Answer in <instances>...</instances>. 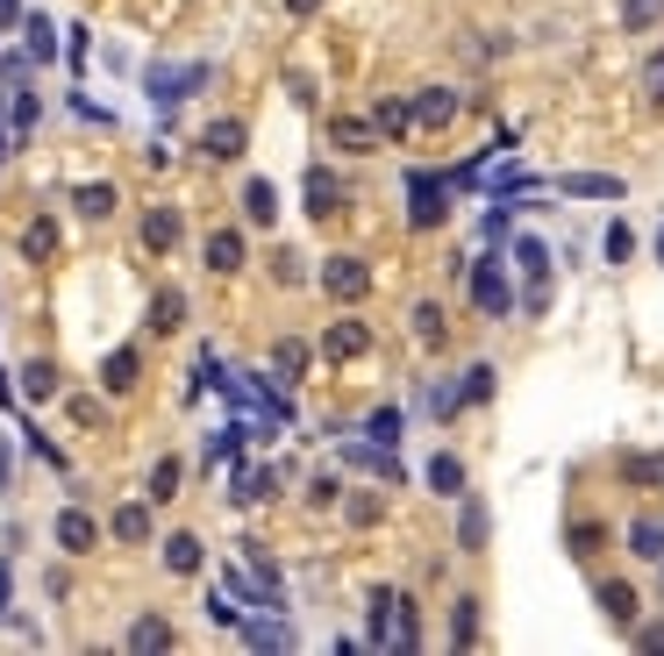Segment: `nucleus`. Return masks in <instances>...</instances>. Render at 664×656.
<instances>
[{
  "mask_svg": "<svg viewBox=\"0 0 664 656\" xmlns=\"http://www.w3.org/2000/svg\"><path fill=\"white\" fill-rule=\"evenodd\" d=\"M336 493H343V485H336V478H329V471H322V478H314V485H308V499H314V507H336Z\"/></svg>",
  "mask_w": 664,
  "mask_h": 656,
  "instance_id": "de8ad7c7",
  "label": "nucleus"
},
{
  "mask_svg": "<svg viewBox=\"0 0 664 656\" xmlns=\"http://www.w3.org/2000/svg\"><path fill=\"white\" fill-rule=\"evenodd\" d=\"M244 643H250V649H286L293 635H286L279 621H244Z\"/></svg>",
  "mask_w": 664,
  "mask_h": 656,
  "instance_id": "f704fd0d",
  "label": "nucleus"
},
{
  "mask_svg": "<svg viewBox=\"0 0 664 656\" xmlns=\"http://www.w3.org/2000/svg\"><path fill=\"white\" fill-rule=\"evenodd\" d=\"M164 571H179V578L201 571V536H164Z\"/></svg>",
  "mask_w": 664,
  "mask_h": 656,
  "instance_id": "4be33fe9",
  "label": "nucleus"
},
{
  "mask_svg": "<svg viewBox=\"0 0 664 656\" xmlns=\"http://www.w3.org/2000/svg\"><path fill=\"white\" fill-rule=\"evenodd\" d=\"M329 143H336V150H372V143H379V129L343 115V121H329Z\"/></svg>",
  "mask_w": 664,
  "mask_h": 656,
  "instance_id": "b1692460",
  "label": "nucleus"
},
{
  "mask_svg": "<svg viewBox=\"0 0 664 656\" xmlns=\"http://www.w3.org/2000/svg\"><path fill=\"white\" fill-rule=\"evenodd\" d=\"M372 129L407 136V129H415V121H407V100H379V108H372Z\"/></svg>",
  "mask_w": 664,
  "mask_h": 656,
  "instance_id": "4c0bfd02",
  "label": "nucleus"
},
{
  "mask_svg": "<svg viewBox=\"0 0 664 656\" xmlns=\"http://www.w3.org/2000/svg\"><path fill=\"white\" fill-rule=\"evenodd\" d=\"M136 372H143V357H136V349H115V357L100 364V386H108V392H129Z\"/></svg>",
  "mask_w": 664,
  "mask_h": 656,
  "instance_id": "5701e85b",
  "label": "nucleus"
},
{
  "mask_svg": "<svg viewBox=\"0 0 664 656\" xmlns=\"http://www.w3.org/2000/svg\"><path fill=\"white\" fill-rule=\"evenodd\" d=\"M493 392V364H472V372H464V386H458V407H479Z\"/></svg>",
  "mask_w": 664,
  "mask_h": 656,
  "instance_id": "72a5a7b5",
  "label": "nucleus"
},
{
  "mask_svg": "<svg viewBox=\"0 0 664 656\" xmlns=\"http://www.w3.org/2000/svg\"><path fill=\"white\" fill-rule=\"evenodd\" d=\"M22 43H29V57H36V65H43V57H57V29L43 22V14H29V22H22Z\"/></svg>",
  "mask_w": 664,
  "mask_h": 656,
  "instance_id": "7c9ffc66",
  "label": "nucleus"
},
{
  "mask_svg": "<svg viewBox=\"0 0 664 656\" xmlns=\"http://www.w3.org/2000/svg\"><path fill=\"white\" fill-rule=\"evenodd\" d=\"M0 158H14V129H8V121H0Z\"/></svg>",
  "mask_w": 664,
  "mask_h": 656,
  "instance_id": "603ef678",
  "label": "nucleus"
},
{
  "mask_svg": "<svg viewBox=\"0 0 664 656\" xmlns=\"http://www.w3.org/2000/svg\"><path fill=\"white\" fill-rule=\"evenodd\" d=\"M244 143H250V129L236 115H222V121H207V129H201V158H215V164H236V158H244Z\"/></svg>",
  "mask_w": 664,
  "mask_h": 656,
  "instance_id": "20e7f679",
  "label": "nucleus"
},
{
  "mask_svg": "<svg viewBox=\"0 0 664 656\" xmlns=\"http://www.w3.org/2000/svg\"><path fill=\"white\" fill-rule=\"evenodd\" d=\"M386 621H394V643H400V649L421 643V606H415V600H400V592H394V614H386Z\"/></svg>",
  "mask_w": 664,
  "mask_h": 656,
  "instance_id": "393cba45",
  "label": "nucleus"
},
{
  "mask_svg": "<svg viewBox=\"0 0 664 656\" xmlns=\"http://www.w3.org/2000/svg\"><path fill=\"white\" fill-rule=\"evenodd\" d=\"M244 222H258V228L279 222V193H271V179H250L244 186Z\"/></svg>",
  "mask_w": 664,
  "mask_h": 656,
  "instance_id": "f3484780",
  "label": "nucleus"
},
{
  "mask_svg": "<svg viewBox=\"0 0 664 656\" xmlns=\"http://www.w3.org/2000/svg\"><path fill=\"white\" fill-rule=\"evenodd\" d=\"M314 8H322V0H286V14H314Z\"/></svg>",
  "mask_w": 664,
  "mask_h": 656,
  "instance_id": "3c124183",
  "label": "nucleus"
},
{
  "mask_svg": "<svg viewBox=\"0 0 664 656\" xmlns=\"http://www.w3.org/2000/svg\"><path fill=\"white\" fill-rule=\"evenodd\" d=\"M429 485H436V493H464V464H458V456H436V464H429Z\"/></svg>",
  "mask_w": 664,
  "mask_h": 656,
  "instance_id": "58836bf2",
  "label": "nucleus"
},
{
  "mask_svg": "<svg viewBox=\"0 0 664 656\" xmlns=\"http://www.w3.org/2000/svg\"><path fill=\"white\" fill-rule=\"evenodd\" d=\"M629 549H636V557H651V563H664V528L657 521H629Z\"/></svg>",
  "mask_w": 664,
  "mask_h": 656,
  "instance_id": "2f4dec72",
  "label": "nucleus"
},
{
  "mask_svg": "<svg viewBox=\"0 0 664 656\" xmlns=\"http://www.w3.org/2000/svg\"><path fill=\"white\" fill-rule=\"evenodd\" d=\"M372 349V329L365 322H329V335H322V357L329 364H351V357H365Z\"/></svg>",
  "mask_w": 664,
  "mask_h": 656,
  "instance_id": "0eeeda50",
  "label": "nucleus"
},
{
  "mask_svg": "<svg viewBox=\"0 0 664 656\" xmlns=\"http://www.w3.org/2000/svg\"><path fill=\"white\" fill-rule=\"evenodd\" d=\"M207 271H222V279L244 271V236H236V228H215V236H207Z\"/></svg>",
  "mask_w": 664,
  "mask_h": 656,
  "instance_id": "ddd939ff",
  "label": "nucleus"
},
{
  "mask_svg": "<svg viewBox=\"0 0 664 656\" xmlns=\"http://www.w3.org/2000/svg\"><path fill=\"white\" fill-rule=\"evenodd\" d=\"M271 279H279V286H300V257L279 250V257H271Z\"/></svg>",
  "mask_w": 664,
  "mask_h": 656,
  "instance_id": "49530a36",
  "label": "nucleus"
},
{
  "mask_svg": "<svg viewBox=\"0 0 664 656\" xmlns=\"http://www.w3.org/2000/svg\"><path fill=\"white\" fill-rule=\"evenodd\" d=\"M515 265L529 271V279H550V250H543L536 236H522V243H515Z\"/></svg>",
  "mask_w": 664,
  "mask_h": 656,
  "instance_id": "c9c22d12",
  "label": "nucleus"
},
{
  "mask_svg": "<svg viewBox=\"0 0 664 656\" xmlns=\"http://www.w3.org/2000/svg\"><path fill=\"white\" fill-rule=\"evenodd\" d=\"M72 207H79L86 222H108V215H115V186H100V179H94V186L72 193Z\"/></svg>",
  "mask_w": 664,
  "mask_h": 656,
  "instance_id": "cd10ccee",
  "label": "nucleus"
},
{
  "mask_svg": "<svg viewBox=\"0 0 664 656\" xmlns=\"http://www.w3.org/2000/svg\"><path fill=\"white\" fill-rule=\"evenodd\" d=\"M0 22H22V0H0Z\"/></svg>",
  "mask_w": 664,
  "mask_h": 656,
  "instance_id": "8fccbe9b",
  "label": "nucleus"
},
{
  "mask_svg": "<svg viewBox=\"0 0 664 656\" xmlns=\"http://www.w3.org/2000/svg\"><path fill=\"white\" fill-rule=\"evenodd\" d=\"M600 614L614 621V628H636V585H622V578H608V585H600Z\"/></svg>",
  "mask_w": 664,
  "mask_h": 656,
  "instance_id": "9b49d317",
  "label": "nucleus"
},
{
  "mask_svg": "<svg viewBox=\"0 0 664 656\" xmlns=\"http://www.w3.org/2000/svg\"><path fill=\"white\" fill-rule=\"evenodd\" d=\"M557 193H571V201H622V179H614V172H565V179H557Z\"/></svg>",
  "mask_w": 664,
  "mask_h": 656,
  "instance_id": "6e6552de",
  "label": "nucleus"
},
{
  "mask_svg": "<svg viewBox=\"0 0 664 656\" xmlns=\"http://www.w3.org/2000/svg\"><path fill=\"white\" fill-rule=\"evenodd\" d=\"M365 435H379V450H394V442H400V415H394V407H379V415L365 421Z\"/></svg>",
  "mask_w": 664,
  "mask_h": 656,
  "instance_id": "a19ab883",
  "label": "nucleus"
},
{
  "mask_svg": "<svg viewBox=\"0 0 664 656\" xmlns=\"http://www.w3.org/2000/svg\"><path fill=\"white\" fill-rule=\"evenodd\" d=\"M600 542H608V528H593V521H579V528H571V557H593Z\"/></svg>",
  "mask_w": 664,
  "mask_h": 656,
  "instance_id": "c03bdc74",
  "label": "nucleus"
},
{
  "mask_svg": "<svg viewBox=\"0 0 664 656\" xmlns=\"http://www.w3.org/2000/svg\"><path fill=\"white\" fill-rule=\"evenodd\" d=\"M179 236H186V215H179V207H150L143 215V250H179Z\"/></svg>",
  "mask_w": 664,
  "mask_h": 656,
  "instance_id": "1a4fd4ad",
  "label": "nucleus"
},
{
  "mask_svg": "<svg viewBox=\"0 0 664 656\" xmlns=\"http://www.w3.org/2000/svg\"><path fill=\"white\" fill-rule=\"evenodd\" d=\"M179 478H186V464H179V456H158V464H150V507L179 499Z\"/></svg>",
  "mask_w": 664,
  "mask_h": 656,
  "instance_id": "412c9836",
  "label": "nucleus"
},
{
  "mask_svg": "<svg viewBox=\"0 0 664 656\" xmlns=\"http://www.w3.org/2000/svg\"><path fill=\"white\" fill-rule=\"evenodd\" d=\"M308 215H314V222H336V215H343V186H336L329 172H308Z\"/></svg>",
  "mask_w": 664,
  "mask_h": 656,
  "instance_id": "f8f14e48",
  "label": "nucleus"
},
{
  "mask_svg": "<svg viewBox=\"0 0 664 656\" xmlns=\"http://www.w3.org/2000/svg\"><path fill=\"white\" fill-rule=\"evenodd\" d=\"M643 100H651V108H664V51L643 57Z\"/></svg>",
  "mask_w": 664,
  "mask_h": 656,
  "instance_id": "ea45409f",
  "label": "nucleus"
},
{
  "mask_svg": "<svg viewBox=\"0 0 664 656\" xmlns=\"http://www.w3.org/2000/svg\"><path fill=\"white\" fill-rule=\"evenodd\" d=\"M458 542H464V549H486V507H479V499H464V514H458Z\"/></svg>",
  "mask_w": 664,
  "mask_h": 656,
  "instance_id": "473e14b6",
  "label": "nucleus"
},
{
  "mask_svg": "<svg viewBox=\"0 0 664 656\" xmlns=\"http://www.w3.org/2000/svg\"><path fill=\"white\" fill-rule=\"evenodd\" d=\"M22 257H29V265H51V257H57V222L51 215H36L22 228Z\"/></svg>",
  "mask_w": 664,
  "mask_h": 656,
  "instance_id": "dca6fc26",
  "label": "nucleus"
},
{
  "mask_svg": "<svg viewBox=\"0 0 664 656\" xmlns=\"http://www.w3.org/2000/svg\"><path fill=\"white\" fill-rule=\"evenodd\" d=\"M657 22H664V0H622V29L629 36H651Z\"/></svg>",
  "mask_w": 664,
  "mask_h": 656,
  "instance_id": "bb28decb",
  "label": "nucleus"
},
{
  "mask_svg": "<svg viewBox=\"0 0 664 656\" xmlns=\"http://www.w3.org/2000/svg\"><path fill=\"white\" fill-rule=\"evenodd\" d=\"M407 322H415V343H429V349H443V343H450L443 308H436V300H415V314H407Z\"/></svg>",
  "mask_w": 664,
  "mask_h": 656,
  "instance_id": "a211bd4d",
  "label": "nucleus"
},
{
  "mask_svg": "<svg viewBox=\"0 0 664 656\" xmlns=\"http://www.w3.org/2000/svg\"><path fill=\"white\" fill-rule=\"evenodd\" d=\"M636 643L643 649H664V621H657V628H636Z\"/></svg>",
  "mask_w": 664,
  "mask_h": 656,
  "instance_id": "09e8293b",
  "label": "nucleus"
},
{
  "mask_svg": "<svg viewBox=\"0 0 664 656\" xmlns=\"http://www.w3.org/2000/svg\"><path fill=\"white\" fill-rule=\"evenodd\" d=\"M622 478L629 485H664V456H622Z\"/></svg>",
  "mask_w": 664,
  "mask_h": 656,
  "instance_id": "e433bc0d",
  "label": "nucleus"
},
{
  "mask_svg": "<svg viewBox=\"0 0 664 656\" xmlns=\"http://www.w3.org/2000/svg\"><path fill=\"white\" fill-rule=\"evenodd\" d=\"M0 614H8V563H0Z\"/></svg>",
  "mask_w": 664,
  "mask_h": 656,
  "instance_id": "864d4df0",
  "label": "nucleus"
},
{
  "mask_svg": "<svg viewBox=\"0 0 664 656\" xmlns=\"http://www.w3.org/2000/svg\"><path fill=\"white\" fill-rule=\"evenodd\" d=\"M472 300H479V314H493V322H501V314H515V293H507V279H501V265H472Z\"/></svg>",
  "mask_w": 664,
  "mask_h": 656,
  "instance_id": "39448f33",
  "label": "nucleus"
},
{
  "mask_svg": "<svg viewBox=\"0 0 664 656\" xmlns=\"http://www.w3.org/2000/svg\"><path fill=\"white\" fill-rule=\"evenodd\" d=\"M271 485H279V471H258V464H236V507H258V499H271Z\"/></svg>",
  "mask_w": 664,
  "mask_h": 656,
  "instance_id": "2eb2a0df",
  "label": "nucleus"
},
{
  "mask_svg": "<svg viewBox=\"0 0 664 656\" xmlns=\"http://www.w3.org/2000/svg\"><path fill=\"white\" fill-rule=\"evenodd\" d=\"M150 329H158V335H179V329H186V293H179V286H164V293L150 300Z\"/></svg>",
  "mask_w": 664,
  "mask_h": 656,
  "instance_id": "4468645a",
  "label": "nucleus"
},
{
  "mask_svg": "<svg viewBox=\"0 0 664 656\" xmlns=\"http://www.w3.org/2000/svg\"><path fill=\"white\" fill-rule=\"evenodd\" d=\"M193 86H207V65H150V100H164V108H179Z\"/></svg>",
  "mask_w": 664,
  "mask_h": 656,
  "instance_id": "7ed1b4c3",
  "label": "nucleus"
},
{
  "mask_svg": "<svg viewBox=\"0 0 664 656\" xmlns=\"http://www.w3.org/2000/svg\"><path fill=\"white\" fill-rule=\"evenodd\" d=\"M308 357H314V349L293 343V335H286V343H271V372H279V378H300V372H308Z\"/></svg>",
  "mask_w": 664,
  "mask_h": 656,
  "instance_id": "c85d7f7f",
  "label": "nucleus"
},
{
  "mask_svg": "<svg viewBox=\"0 0 664 656\" xmlns=\"http://www.w3.org/2000/svg\"><path fill=\"white\" fill-rule=\"evenodd\" d=\"M94 542H100V528H94V514H86V507H65V514H57V549L86 557Z\"/></svg>",
  "mask_w": 664,
  "mask_h": 656,
  "instance_id": "9d476101",
  "label": "nucleus"
},
{
  "mask_svg": "<svg viewBox=\"0 0 664 656\" xmlns=\"http://www.w3.org/2000/svg\"><path fill=\"white\" fill-rule=\"evenodd\" d=\"M657 257H664V228H657Z\"/></svg>",
  "mask_w": 664,
  "mask_h": 656,
  "instance_id": "5fc2aeb1",
  "label": "nucleus"
},
{
  "mask_svg": "<svg viewBox=\"0 0 664 656\" xmlns=\"http://www.w3.org/2000/svg\"><path fill=\"white\" fill-rule=\"evenodd\" d=\"M72 421H79V429H100V421H108V407H100V400H86V392H79V400H72Z\"/></svg>",
  "mask_w": 664,
  "mask_h": 656,
  "instance_id": "a18cd8bd",
  "label": "nucleus"
},
{
  "mask_svg": "<svg viewBox=\"0 0 664 656\" xmlns=\"http://www.w3.org/2000/svg\"><path fill=\"white\" fill-rule=\"evenodd\" d=\"M450 207H443V186L429 172H407V228H436Z\"/></svg>",
  "mask_w": 664,
  "mask_h": 656,
  "instance_id": "f03ea898",
  "label": "nucleus"
},
{
  "mask_svg": "<svg viewBox=\"0 0 664 656\" xmlns=\"http://www.w3.org/2000/svg\"><path fill=\"white\" fill-rule=\"evenodd\" d=\"M458 108L464 100L450 94V86H429V94L407 100V121H415V129H443V121H458Z\"/></svg>",
  "mask_w": 664,
  "mask_h": 656,
  "instance_id": "423d86ee",
  "label": "nucleus"
},
{
  "mask_svg": "<svg viewBox=\"0 0 664 656\" xmlns=\"http://www.w3.org/2000/svg\"><path fill=\"white\" fill-rule=\"evenodd\" d=\"M29 129H36V94L14 79V136H29Z\"/></svg>",
  "mask_w": 664,
  "mask_h": 656,
  "instance_id": "37998d69",
  "label": "nucleus"
},
{
  "mask_svg": "<svg viewBox=\"0 0 664 656\" xmlns=\"http://www.w3.org/2000/svg\"><path fill=\"white\" fill-rule=\"evenodd\" d=\"M129 649H172V621L164 614H136L129 621Z\"/></svg>",
  "mask_w": 664,
  "mask_h": 656,
  "instance_id": "6ab92c4d",
  "label": "nucleus"
},
{
  "mask_svg": "<svg viewBox=\"0 0 664 656\" xmlns=\"http://www.w3.org/2000/svg\"><path fill=\"white\" fill-rule=\"evenodd\" d=\"M343 521H351V528H372V521H379V499H372V493L343 499Z\"/></svg>",
  "mask_w": 664,
  "mask_h": 656,
  "instance_id": "79ce46f5",
  "label": "nucleus"
},
{
  "mask_svg": "<svg viewBox=\"0 0 664 656\" xmlns=\"http://www.w3.org/2000/svg\"><path fill=\"white\" fill-rule=\"evenodd\" d=\"M450 643H458V649L479 643V600H458V606H450Z\"/></svg>",
  "mask_w": 664,
  "mask_h": 656,
  "instance_id": "c756f323",
  "label": "nucleus"
},
{
  "mask_svg": "<svg viewBox=\"0 0 664 656\" xmlns=\"http://www.w3.org/2000/svg\"><path fill=\"white\" fill-rule=\"evenodd\" d=\"M322 293L343 300V308H357V300L372 293V265H365V257H351V250L322 257Z\"/></svg>",
  "mask_w": 664,
  "mask_h": 656,
  "instance_id": "f257e3e1",
  "label": "nucleus"
},
{
  "mask_svg": "<svg viewBox=\"0 0 664 656\" xmlns=\"http://www.w3.org/2000/svg\"><path fill=\"white\" fill-rule=\"evenodd\" d=\"M115 542H150V507L143 499H129V507H115Z\"/></svg>",
  "mask_w": 664,
  "mask_h": 656,
  "instance_id": "aec40b11",
  "label": "nucleus"
},
{
  "mask_svg": "<svg viewBox=\"0 0 664 656\" xmlns=\"http://www.w3.org/2000/svg\"><path fill=\"white\" fill-rule=\"evenodd\" d=\"M22 400H57V364H22Z\"/></svg>",
  "mask_w": 664,
  "mask_h": 656,
  "instance_id": "a878e982",
  "label": "nucleus"
}]
</instances>
